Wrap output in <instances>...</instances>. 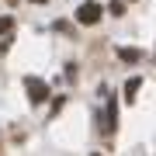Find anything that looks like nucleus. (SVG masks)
I'll use <instances>...</instances> for the list:
<instances>
[{"instance_id":"7ed1b4c3","label":"nucleus","mask_w":156,"mask_h":156,"mask_svg":"<svg viewBox=\"0 0 156 156\" xmlns=\"http://www.w3.org/2000/svg\"><path fill=\"white\" fill-rule=\"evenodd\" d=\"M139 87H142V80H139V76H132V80L125 83V101H128V104L135 101V90H139Z\"/></svg>"},{"instance_id":"20e7f679","label":"nucleus","mask_w":156,"mask_h":156,"mask_svg":"<svg viewBox=\"0 0 156 156\" xmlns=\"http://www.w3.org/2000/svg\"><path fill=\"white\" fill-rule=\"evenodd\" d=\"M118 56H122L125 62H139V56H142V52H139V49H118Z\"/></svg>"},{"instance_id":"f257e3e1","label":"nucleus","mask_w":156,"mask_h":156,"mask_svg":"<svg viewBox=\"0 0 156 156\" xmlns=\"http://www.w3.org/2000/svg\"><path fill=\"white\" fill-rule=\"evenodd\" d=\"M101 4H94V0H87V4H80V11H76V21L80 24H97L101 21Z\"/></svg>"},{"instance_id":"f03ea898","label":"nucleus","mask_w":156,"mask_h":156,"mask_svg":"<svg viewBox=\"0 0 156 156\" xmlns=\"http://www.w3.org/2000/svg\"><path fill=\"white\" fill-rule=\"evenodd\" d=\"M24 87H28V97L35 101V104H42V101L49 97V83L38 80V76H28V80H24Z\"/></svg>"},{"instance_id":"39448f33","label":"nucleus","mask_w":156,"mask_h":156,"mask_svg":"<svg viewBox=\"0 0 156 156\" xmlns=\"http://www.w3.org/2000/svg\"><path fill=\"white\" fill-rule=\"evenodd\" d=\"M11 28H14V17H0V31L7 35V31H11Z\"/></svg>"},{"instance_id":"0eeeda50","label":"nucleus","mask_w":156,"mask_h":156,"mask_svg":"<svg viewBox=\"0 0 156 156\" xmlns=\"http://www.w3.org/2000/svg\"><path fill=\"white\" fill-rule=\"evenodd\" d=\"M94 156H101V153H94Z\"/></svg>"},{"instance_id":"423d86ee","label":"nucleus","mask_w":156,"mask_h":156,"mask_svg":"<svg viewBox=\"0 0 156 156\" xmlns=\"http://www.w3.org/2000/svg\"><path fill=\"white\" fill-rule=\"evenodd\" d=\"M31 4H45V0H31Z\"/></svg>"}]
</instances>
